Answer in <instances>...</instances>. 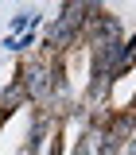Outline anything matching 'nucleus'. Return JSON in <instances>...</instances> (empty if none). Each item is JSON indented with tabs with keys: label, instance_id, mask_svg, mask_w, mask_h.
Returning a JSON list of instances; mask_svg holds the SVG:
<instances>
[{
	"label": "nucleus",
	"instance_id": "obj_4",
	"mask_svg": "<svg viewBox=\"0 0 136 155\" xmlns=\"http://www.w3.org/2000/svg\"><path fill=\"white\" fill-rule=\"evenodd\" d=\"M124 155H136V136L128 140V143H124Z\"/></svg>",
	"mask_w": 136,
	"mask_h": 155
},
{
	"label": "nucleus",
	"instance_id": "obj_5",
	"mask_svg": "<svg viewBox=\"0 0 136 155\" xmlns=\"http://www.w3.org/2000/svg\"><path fill=\"white\" fill-rule=\"evenodd\" d=\"M4 120H8V116H4V113H0V128H4Z\"/></svg>",
	"mask_w": 136,
	"mask_h": 155
},
{
	"label": "nucleus",
	"instance_id": "obj_2",
	"mask_svg": "<svg viewBox=\"0 0 136 155\" xmlns=\"http://www.w3.org/2000/svg\"><path fill=\"white\" fill-rule=\"evenodd\" d=\"M23 105H27V93H23V85L12 78V81L0 89V113H4V116H12V113H19Z\"/></svg>",
	"mask_w": 136,
	"mask_h": 155
},
{
	"label": "nucleus",
	"instance_id": "obj_3",
	"mask_svg": "<svg viewBox=\"0 0 136 155\" xmlns=\"http://www.w3.org/2000/svg\"><path fill=\"white\" fill-rule=\"evenodd\" d=\"M121 147H124V143H121V140H113V136L101 128V140H97V155H121Z\"/></svg>",
	"mask_w": 136,
	"mask_h": 155
},
{
	"label": "nucleus",
	"instance_id": "obj_1",
	"mask_svg": "<svg viewBox=\"0 0 136 155\" xmlns=\"http://www.w3.org/2000/svg\"><path fill=\"white\" fill-rule=\"evenodd\" d=\"M55 66L58 58H43V54H23V62L16 66V81L27 93V105H47V97L55 89Z\"/></svg>",
	"mask_w": 136,
	"mask_h": 155
}]
</instances>
